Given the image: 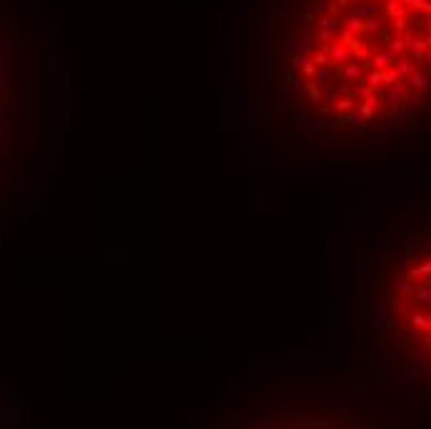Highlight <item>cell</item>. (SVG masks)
Listing matches in <instances>:
<instances>
[{
	"mask_svg": "<svg viewBox=\"0 0 431 429\" xmlns=\"http://www.w3.org/2000/svg\"><path fill=\"white\" fill-rule=\"evenodd\" d=\"M283 75L297 117L337 139L431 129V0H292Z\"/></svg>",
	"mask_w": 431,
	"mask_h": 429,
	"instance_id": "cell-1",
	"label": "cell"
},
{
	"mask_svg": "<svg viewBox=\"0 0 431 429\" xmlns=\"http://www.w3.org/2000/svg\"><path fill=\"white\" fill-rule=\"evenodd\" d=\"M374 323L386 357L431 380V221L406 236L379 281Z\"/></svg>",
	"mask_w": 431,
	"mask_h": 429,
	"instance_id": "cell-2",
	"label": "cell"
}]
</instances>
